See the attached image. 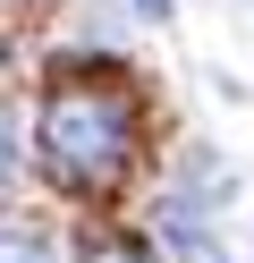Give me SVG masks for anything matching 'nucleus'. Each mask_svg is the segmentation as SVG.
Returning a JSON list of instances; mask_svg holds the SVG:
<instances>
[{"label": "nucleus", "instance_id": "nucleus-1", "mask_svg": "<svg viewBox=\"0 0 254 263\" xmlns=\"http://www.w3.org/2000/svg\"><path fill=\"white\" fill-rule=\"evenodd\" d=\"M135 144H144L135 93L119 77H102V68H68L43 93V110H34V161L68 195H110L135 170Z\"/></svg>", "mask_w": 254, "mask_h": 263}, {"label": "nucleus", "instance_id": "nucleus-2", "mask_svg": "<svg viewBox=\"0 0 254 263\" xmlns=\"http://www.w3.org/2000/svg\"><path fill=\"white\" fill-rule=\"evenodd\" d=\"M76 263H152V246H144V238H127V229H102V238H85V246H76Z\"/></svg>", "mask_w": 254, "mask_h": 263}, {"label": "nucleus", "instance_id": "nucleus-3", "mask_svg": "<svg viewBox=\"0 0 254 263\" xmlns=\"http://www.w3.org/2000/svg\"><path fill=\"white\" fill-rule=\"evenodd\" d=\"M0 263H51V255H43L34 238H0Z\"/></svg>", "mask_w": 254, "mask_h": 263}, {"label": "nucleus", "instance_id": "nucleus-4", "mask_svg": "<svg viewBox=\"0 0 254 263\" xmlns=\"http://www.w3.org/2000/svg\"><path fill=\"white\" fill-rule=\"evenodd\" d=\"M144 9H169V0H144Z\"/></svg>", "mask_w": 254, "mask_h": 263}]
</instances>
